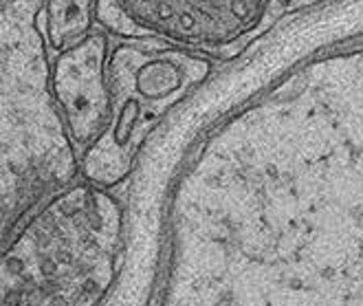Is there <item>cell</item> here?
<instances>
[{"instance_id":"obj_1","label":"cell","mask_w":363,"mask_h":306,"mask_svg":"<svg viewBox=\"0 0 363 306\" xmlns=\"http://www.w3.org/2000/svg\"><path fill=\"white\" fill-rule=\"evenodd\" d=\"M42 7L45 0H0V243L77 172L51 93Z\"/></svg>"},{"instance_id":"obj_2","label":"cell","mask_w":363,"mask_h":306,"mask_svg":"<svg viewBox=\"0 0 363 306\" xmlns=\"http://www.w3.org/2000/svg\"><path fill=\"white\" fill-rule=\"evenodd\" d=\"M216 67L207 58L159 42H119L108 53V119L82 155L89 183L113 187L123 181L147 135Z\"/></svg>"},{"instance_id":"obj_3","label":"cell","mask_w":363,"mask_h":306,"mask_svg":"<svg viewBox=\"0 0 363 306\" xmlns=\"http://www.w3.org/2000/svg\"><path fill=\"white\" fill-rule=\"evenodd\" d=\"M330 0H95L97 25L125 40H150L213 64Z\"/></svg>"},{"instance_id":"obj_4","label":"cell","mask_w":363,"mask_h":306,"mask_svg":"<svg viewBox=\"0 0 363 306\" xmlns=\"http://www.w3.org/2000/svg\"><path fill=\"white\" fill-rule=\"evenodd\" d=\"M51 93L77 155L97 139L108 119V38L89 31L51 64Z\"/></svg>"},{"instance_id":"obj_5","label":"cell","mask_w":363,"mask_h":306,"mask_svg":"<svg viewBox=\"0 0 363 306\" xmlns=\"http://www.w3.org/2000/svg\"><path fill=\"white\" fill-rule=\"evenodd\" d=\"M42 16H45L42 20H45L47 45L57 55L91 31L95 0H45Z\"/></svg>"}]
</instances>
